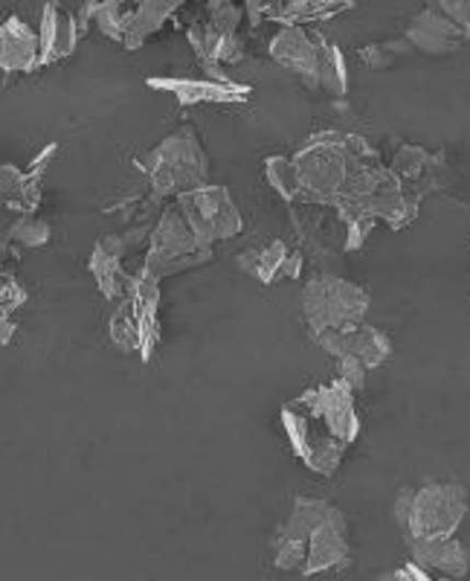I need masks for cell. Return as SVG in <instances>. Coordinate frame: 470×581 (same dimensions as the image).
Masks as SVG:
<instances>
[{
    "mask_svg": "<svg viewBox=\"0 0 470 581\" xmlns=\"http://www.w3.org/2000/svg\"><path fill=\"white\" fill-rule=\"evenodd\" d=\"M285 0H262V18H276L279 21Z\"/></svg>",
    "mask_w": 470,
    "mask_h": 581,
    "instance_id": "cell-37",
    "label": "cell"
},
{
    "mask_svg": "<svg viewBox=\"0 0 470 581\" xmlns=\"http://www.w3.org/2000/svg\"><path fill=\"white\" fill-rule=\"evenodd\" d=\"M355 7V0H288L282 9V24H317Z\"/></svg>",
    "mask_w": 470,
    "mask_h": 581,
    "instance_id": "cell-21",
    "label": "cell"
},
{
    "mask_svg": "<svg viewBox=\"0 0 470 581\" xmlns=\"http://www.w3.org/2000/svg\"><path fill=\"white\" fill-rule=\"evenodd\" d=\"M0 303H3V315H12L26 303V288L18 283L15 276H3V290H0Z\"/></svg>",
    "mask_w": 470,
    "mask_h": 581,
    "instance_id": "cell-33",
    "label": "cell"
},
{
    "mask_svg": "<svg viewBox=\"0 0 470 581\" xmlns=\"http://www.w3.org/2000/svg\"><path fill=\"white\" fill-rule=\"evenodd\" d=\"M282 428L288 433V442L306 468L320 477L337 474L343 454L348 445L340 440L337 428L331 424L329 413L320 401V390L311 387L297 399H290L282 407Z\"/></svg>",
    "mask_w": 470,
    "mask_h": 581,
    "instance_id": "cell-4",
    "label": "cell"
},
{
    "mask_svg": "<svg viewBox=\"0 0 470 581\" xmlns=\"http://www.w3.org/2000/svg\"><path fill=\"white\" fill-rule=\"evenodd\" d=\"M311 341L331 357H357L364 361L369 369L383 366L392 355V341L387 332H380L378 326L364 323L348 326V329H325V332H313Z\"/></svg>",
    "mask_w": 470,
    "mask_h": 581,
    "instance_id": "cell-10",
    "label": "cell"
},
{
    "mask_svg": "<svg viewBox=\"0 0 470 581\" xmlns=\"http://www.w3.org/2000/svg\"><path fill=\"white\" fill-rule=\"evenodd\" d=\"M468 489L459 482L427 480L406 486L396 500V523L406 544L456 535L468 515Z\"/></svg>",
    "mask_w": 470,
    "mask_h": 581,
    "instance_id": "cell-3",
    "label": "cell"
},
{
    "mask_svg": "<svg viewBox=\"0 0 470 581\" xmlns=\"http://www.w3.org/2000/svg\"><path fill=\"white\" fill-rule=\"evenodd\" d=\"M107 334H111V343H114L123 355H140V323H137V315H134L131 299L125 297L116 311L107 320Z\"/></svg>",
    "mask_w": 470,
    "mask_h": 581,
    "instance_id": "cell-22",
    "label": "cell"
},
{
    "mask_svg": "<svg viewBox=\"0 0 470 581\" xmlns=\"http://www.w3.org/2000/svg\"><path fill=\"white\" fill-rule=\"evenodd\" d=\"M433 158H429L427 151L419 149V146H401V149L396 151V158H392V172L404 181L406 190H413L415 192V183H421V178H429V172H433ZM433 181V178H429ZM419 195V192H415Z\"/></svg>",
    "mask_w": 470,
    "mask_h": 581,
    "instance_id": "cell-25",
    "label": "cell"
},
{
    "mask_svg": "<svg viewBox=\"0 0 470 581\" xmlns=\"http://www.w3.org/2000/svg\"><path fill=\"white\" fill-rule=\"evenodd\" d=\"M215 257V248L200 244L198 232L192 230L190 218L183 216L177 201L160 209L154 227L149 232V248L142 257V274L151 280H165V276L183 274L190 267L207 265Z\"/></svg>",
    "mask_w": 470,
    "mask_h": 581,
    "instance_id": "cell-5",
    "label": "cell"
},
{
    "mask_svg": "<svg viewBox=\"0 0 470 581\" xmlns=\"http://www.w3.org/2000/svg\"><path fill=\"white\" fill-rule=\"evenodd\" d=\"M404 38L413 44L415 50L427 53V56H450L468 42L470 35L462 26H456L450 18L442 15L436 7H424L410 21Z\"/></svg>",
    "mask_w": 470,
    "mask_h": 581,
    "instance_id": "cell-13",
    "label": "cell"
},
{
    "mask_svg": "<svg viewBox=\"0 0 470 581\" xmlns=\"http://www.w3.org/2000/svg\"><path fill=\"white\" fill-rule=\"evenodd\" d=\"M56 151H58L56 143H50V146H44L42 155H38V158H35L33 163H30V169H26V172H30V174H33V178H38V181H42V174L47 172V167H50V160L56 158Z\"/></svg>",
    "mask_w": 470,
    "mask_h": 581,
    "instance_id": "cell-35",
    "label": "cell"
},
{
    "mask_svg": "<svg viewBox=\"0 0 470 581\" xmlns=\"http://www.w3.org/2000/svg\"><path fill=\"white\" fill-rule=\"evenodd\" d=\"M183 3H186V0H140L137 9H134V24L131 33H128V42H125V50L142 47L160 26L169 24V18H174V12H177Z\"/></svg>",
    "mask_w": 470,
    "mask_h": 581,
    "instance_id": "cell-19",
    "label": "cell"
},
{
    "mask_svg": "<svg viewBox=\"0 0 470 581\" xmlns=\"http://www.w3.org/2000/svg\"><path fill=\"white\" fill-rule=\"evenodd\" d=\"M119 3H125V7H137L140 0H119Z\"/></svg>",
    "mask_w": 470,
    "mask_h": 581,
    "instance_id": "cell-39",
    "label": "cell"
},
{
    "mask_svg": "<svg viewBox=\"0 0 470 581\" xmlns=\"http://www.w3.org/2000/svg\"><path fill=\"white\" fill-rule=\"evenodd\" d=\"M337 361V378L346 381L355 392H360L366 387V375H369V366L357 357H334Z\"/></svg>",
    "mask_w": 470,
    "mask_h": 581,
    "instance_id": "cell-31",
    "label": "cell"
},
{
    "mask_svg": "<svg viewBox=\"0 0 470 581\" xmlns=\"http://www.w3.org/2000/svg\"><path fill=\"white\" fill-rule=\"evenodd\" d=\"M38 35H42V67H50L56 61H65L76 50L82 26L61 0H47L42 9Z\"/></svg>",
    "mask_w": 470,
    "mask_h": 581,
    "instance_id": "cell-14",
    "label": "cell"
},
{
    "mask_svg": "<svg viewBox=\"0 0 470 581\" xmlns=\"http://www.w3.org/2000/svg\"><path fill=\"white\" fill-rule=\"evenodd\" d=\"M9 241H18V244H24V248H42L50 241V225L42 221V218L33 216H21L15 225L7 230Z\"/></svg>",
    "mask_w": 470,
    "mask_h": 581,
    "instance_id": "cell-29",
    "label": "cell"
},
{
    "mask_svg": "<svg viewBox=\"0 0 470 581\" xmlns=\"http://www.w3.org/2000/svg\"><path fill=\"white\" fill-rule=\"evenodd\" d=\"M134 167L149 178L151 192L163 201L181 198L209 181V158L192 123H183L177 132L160 140V146L134 160Z\"/></svg>",
    "mask_w": 470,
    "mask_h": 581,
    "instance_id": "cell-2",
    "label": "cell"
},
{
    "mask_svg": "<svg viewBox=\"0 0 470 581\" xmlns=\"http://www.w3.org/2000/svg\"><path fill=\"white\" fill-rule=\"evenodd\" d=\"M308 561L302 576H320L329 570H340L348 565L352 544H348V523L337 506L331 509V515L317 526L306 538Z\"/></svg>",
    "mask_w": 470,
    "mask_h": 581,
    "instance_id": "cell-12",
    "label": "cell"
},
{
    "mask_svg": "<svg viewBox=\"0 0 470 581\" xmlns=\"http://www.w3.org/2000/svg\"><path fill=\"white\" fill-rule=\"evenodd\" d=\"M410 47H413V44L406 42V38H392V42H383V44H369V47L360 50V61L369 65L371 70H387V67L396 65V58L404 56Z\"/></svg>",
    "mask_w": 470,
    "mask_h": 581,
    "instance_id": "cell-30",
    "label": "cell"
},
{
    "mask_svg": "<svg viewBox=\"0 0 470 581\" xmlns=\"http://www.w3.org/2000/svg\"><path fill=\"white\" fill-rule=\"evenodd\" d=\"M264 178H267V183H271L273 192H276L282 201L297 204V201L302 198V183H299L294 158H285V155H273V158H267L264 160Z\"/></svg>",
    "mask_w": 470,
    "mask_h": 581,
    "instance_id": "cell-23",
    "label": "cell"
},
{
    "mask_svg": "<svg viewBox=\"0 0 470 581\" xmlns=\"http://www.w3.org/2000/svg\"><path fill=\"white\" fill-rule=\"evenodd\" d=\"M12 334H15V323H12V320H7V315H3V334H0L3 346H7V343H12Z\"/></svg>",
    "mask_w": 470,
    "mask_h": 581,
    "instance_id": "cell-38",
    "label": "cell"
},
{
    "mask_svg": "<svg viewBox=\"0 0 470 581\" xmlns=\"http://www.w3.org/2000/svg\"><path fill=\"white\" fill-rule=\"evenodd\" d=\"M380 163V155L371 149L364 137L340 132H320L308 137V143L294 155L302 198L331 204L340 192L346 190L352 174L360 167Z\"/></svg>",
    "mask_w": 470,
    "mask_h": 581,
    "instance_id": "cell-1",
    "label": "cell"
},
{
    "mask_svg": "<svg viewBox=\"0 0 470 581\" xmlns=\"http://www.w3.org/2000/svg\"><path fill=\"white\" fill-rule=\"evenodd\" d=\"M0 183H3V204L18 216H33L42 204V186L38 178L30 172H21L15 167L0 169Z\"/></svg>",
    "mask_w": 470,
    "mask_h": 581,
    "instance_id": "cell-20",
    "label": "cell"
},
{
    "mask_svg": "<svg viewBox=\"0 0 470 581\" xmlns=\"http://www.w3.org/2000/svg\"><path fill=\"white\" fill-rule=\"evenodd\" d=\"M427 7H436L442 15L450 18L470 35V0H427Z\"/></svg>",
    "mask_w": 470,
    "mask_h": 581,
    "instance_id": "cell-32",
    "label": "cell"
},
{
    "mask_svg": "<svg viewBox=\"0 0 470 581\" xmlns=\"http://www.w3.org/2000/svg\"><path fill=\"white\" fill-rule=\"evenodd\" d=\"M320 88H325L334 96H346L348 91V67L343 50L337 44L322 42L320 53Z\"/></svg>",
    "mask_w": 470,
    "mask_h": 581,
    "instance_id": "cell-26",
    "label": "cell"
},
{
    "mask_svg": "<svg viewBox=\"0 0 470 581\" xmlns=\"http://www.w3.org/2000/svg\"><path fill=\"white\" fill-rule=\"evenodd\" d=\"M0 67L7 73H33L42 67V35L18 15L0 26Z\"/></svg>",
    "mask_w": 470,
    "mask_h": 581,
    "instance_id": "cell-15",
    "label": "cell"
},
{
    "mask_svg": "<svg viewBox=\"0 0 470 581\" xmlns=\"http://www.w3.org/2000/svg\"><path fill=\"white\" fill-rule=\"evenodd\" d=\"M149 232L151 230L111 232V236H102L93 244L88 267H91L93 280L100 285L102 297L123 303L131 294L134 283L140 280L142 271H128V257H131L134 250L149 248Z\"/></svg>",
    "mask_w": 470,
    "mask_h": 581,
    "instance_id": "cell-7",
    "label": "cell"
},
{
    "mask_svg": "<svg viewBox=\"0 0 470 581\" xmlns=\"http://www.w3.org/2000/svg\"><path fill=\"white\" fill-rule=\"evenodd\" d=\"M186 38H190V47L195 50L200 65H218V44H221V35L215 33L209 18H195V21L186 26Z\"/></svg>",
    "mask_w": 470,
    "mask_h": 581,
    "instance_id": "cell-27",
    "label": "cell"
},
{
    "mask_svg": "<svg viewBox=\"0 0 470 581\" xmlns=\"http://www.w3.org/2000/svg\"><path fill=\"white\" fill-rule=\"evenodd\" d=\"M244 15H248L244 3H236V0H209L207 18L218 35H239Z\"/></svg>",
    "mask_w": 470,
    "mask_h": 581,
    "instance_id": "cell-28",
    "label": "cell"
},
{
    "mask_svg": "<svg viewBox=\"0 0 470 581\" xmlns=\"http://www.w3.org/2000/svg\"><path fill=\"white\" fill-rule=\"evenodd\" d=\"M183 216L190 218L192 230L198 232L200 244L215 248V241L236 239L244 230V218L239 213V204L232 201L227 186H198V190L186 192L181 198Z\"/></svg>",
    "mask_w": 470,
    "mask_h": 581,
    "instance_id": "cell-8",
    "label": "cell"
},
{
    "mask_svg": "<svg viewBox=\"0 0 470 581\" xmlns=\"http://www.w3.org/2000/svg\"><path fill=\"white\" fill-rule=\"evenodd\" d=\"M134 9L137 7H125L119 0H100L96 15H93V24L100 26V33H105L111 42L123 44L125 47L134 24Z\"/></svg>",
    "mask_w": 470,
    "mask_h": 581,
    "instance_id": "cell-24",
    "label": "cell"
},
{
    "mask_svg": "<svg viewBox=\"0 0 470 581\" xmlns=\"http://www.w3.org/2000/svg\"><path fill=\"white\" fill-rule=\"evenodd\" d=\"M128 299H131L134 315L140 323V357L151 364L157 346H160V283L142 274L134 283Z\"/></svg>",
    "mask_w": 470,
    "mask_h": 581,
    "instance_id": "cell-17",
    "label": "cell"
},
{
    "mask_svg": "<svg viewBox=\"0 0 470 581\" xmlns=\"http://www.w3.org/2000/svg\"><path fill=\"white\" fill-rule=\"evenodd\" d=\"M244 58V38L241 35H221L218 44V65H236Z\"/></svg>",
    "mask_w": 470,
    "mask_h": 581,
    "instance_id": "cell-34",
    "label": "cell"
},
{
    "mask_svg": "<svg viewBox=\"0 0 470 581\" xmlns=\"http://www.w3.org/2000/svg\"><path fill=\"white\" fill-rule=\"evenodd\" d=\"M149 88L163 93H172L181 105H204V102H218V105H232L244 102L250 96V84H239L232 79H190V76H149Z\"/></svg>",
    "mask_w": 470,
    "mask_h": 581,
    "instance_id": "cell-11",
    "label": "cell"
},
{
    "mask_svg": "<svg viewBox=\"0 0 470 581\" xmlns=\"http://www.w3.org/2000/svg\"><path fill=\"white\" fill-rule=\"evenodd\" d=\"M322 38L317 30L306 24H285L271 38V58L279 67L299 76L308 88H320V53Z\"/></svg>",
    "mask_w": 470,
    "mask_h": 581,
    "instance_id": "cell-9",
    "label": "cell"
},
{
    "mask_svg": "<svg viewBox=\"0 0 470 581\" xmlns=\"http://www.w3.org/2000/svg\"><path fill=\"white\" fill-rule=\"evenodd\" d=\"M290 257V248L282 239H267L264 244L248 248L244 253H239V267L248 276L259 280L264 285L279 283L282 265Z\"/></svg>",
    "mask_w": 470,
    "mask_h": 581,
    "instance_id": "cell-18",
    "label": "cell"
},
{
    "mask_svg": "<svg viewBox=\"0 0 470 581\" xmlns=\"http://www.w3.org/2000/svg\"><path fill=\"white\" fill-rule=\"evenodd\" d=\"M299 271H302V257L290 250V257L285 259V265H282V276L279 280H297Z\"/></svg>",
    "mask_w": 470,
    "mask_h": 581,
    "instance_id": "cell-36",
    "label": "cell"
},
{
    "mask_svg": "<svg viewBox=\"0 0 470 581\" xmlns=\"http://www.w3.org/2000/svg\"><path fill=\"white\" fill-rule=\"evenodd\" d=\"M366 311L369 290L340 276H313L302 288V317L308 323V334L364 323Z\"/></svg>",
    "mask_w": 470,
    "mask_h": 581,
    "instance_id": "cell-6",
    "label": "cell"
},
{
    "mask_svg": "<svg viewBox=\"0 0 470 581\" xmlns=\"http://www.w3.org/2000/svg\"><path fill=\"white\" fill-rule=\"evenodd\" d=\"M410 547V558L415 565H421L433 579H462L470 570V552L465 544L454 535L447 538H429L406 544Z\"/></svg>",
    "mask_w": 470,
    "mask_h": 581,
    "instance_id": "cell-16",
    "label": "cell"
}]
</instances>
